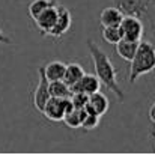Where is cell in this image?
Wrapping results in <instances>:
<instances>
[{
  "label": "cell",
  "instance_id": "obj_1",
  "mask_svg": "<svg viewBox=\"0 0 155 155\" xmlns=\"http://www.w3.org/2000/svg\"><path fill=\"white\" fill-rule=\"evenodd\" d=\"M87 48H89L92 62H94L95 75L98 77V80L101 81L103 86H105L110 92L114 94V97L117 98V101L122 103V101L125 100V95H124L122 89L119 87L117 72H116V68H114L113 62H111L110 57L105 54V51L101 50L92 39H87Z\"/></svg>",
  "mask_w": 155,
  "mask_h": 155
},
{
  "label": "cell",
  "instance_id": "obj_2",
  "mask_svg": "<svg viewBox=\"0 0 155 155\" xmlns=\"http://www.w3.org/2000/svg\"><path fill=\"white\" fill-rule=\"evenodd\" d=\"M124 15L136 17L143 23L146 41L155 44V0H113Z\"/></svg>",
  "mask_w": 155,
  "mask_h": 155
},
{
  "label": "cell",
  "instance_id": "obj_3",
  "mask_svg": "<svg viewBox=\"0 0 155 155\" xmlns=\"http://www.w3.org/2000/svg\"><path fill=\"white\" fill-rule=\"evenodd\" d=\"M155 71V44L151 41H140L137 51L130 62L128 81L134 84L140 77Z\"/></svg>",
  "mask_w": 155,
  "mask_h": 155
},
{
  "label": "cell",
  "instance_id": "obj_4",
  "mask_svg": "<svg viewBox=\"0 0 155 155\" xmlns=\"http://www.w3.org/2000/svg\"><path fill=\"white\" fill-rule=\"evenodd\" d=\"M72 108H74V105H72L69 98L62 100V98L50 97V100L45 103V107L42 110V114L47 119L53 120V122H60V120H63V116L69 110H72Z\"/></svg>",
  "mask_w": 155,
  "mask_h": 155
},
{
  "label": "cell",
  "instance_id": "obj_5",
  "mask_svg": "<svg viewBox=\"0 0 155 155\" xmlns=\"http://www.w3.org/2000/svg\"><path fill=\"white\" fill-rule=\"evenodd\" d=\"M120 32H122V38L124 39H130V41H137L140 42L142 38L145 36V27L143 23L136 18V17H130V15H124L120 24Z\"/></svg>",
  "mask_w": 155,
  "mask_h": 155
},
{
  "label": "cell",
  "instance_id": "obj_6",
  "mask_svg": "<svg viewBox=\"0 0 155 155\" xmlns=\"http://www.w3.org/2000/svg\"><path fill=\"white\" fill-rule=\"evenodd\" d=\"M38 74H39V81H38V86L36 89L33 91V97H32V101H33V107L42 113L45 103L50 100V91H48V84L50 81L47 80L45 74H44V68H39L38 69Z\"/></svg>",
  "mask_w": 155,
  "mask_h": 155
},
{
  "label": "cell",
  "instance_id": "obj_7",
  "mask_svg": "<svg viewBox=\"0 0 155 155\" xmlns=\"http://www.w3.org/2000/svg\"><path fill=\"white\" fill-rule=\"evenodd\" d=\"M57 15H59V3L47 8L44 12H41L35 18V24L39 29V32H41L42 36H48V32L51 30V27L56 24Z\"/></svg>",
  "mask_w": 155,
  "mask_h": 155
},
{
  "label": "cell",
  "instance_id": "obj_8",
  "mask_svg": "<svg viewBox=\"0 0 155 155\" xmlns=\"http://www.w3.org/2000/svg\"><path fill=\"white\" fill-rule=\"evenodd\" d=\"M71 23H72V18H71V12L68 8L59 5V15H57V20H56V24L51 27V30L48 32V36L51 38H62L63 35H66L71 29Z\"/></svg>",
  "mask_w": 155,
  "mask_h": 155
},
{
  "label": "cell",
  "instance_id": "obj_9",
  "mask_svg": "<svg viewBox=\"0 0 155 155\" xmlns=\"http://www.w3.org/2000/svg\"><path fill=\"white\" fill-rule=\"evenodd\" d=\"M101 86L103 84H101V81L98 80L97 75H94V74H84L81 77V80L71 87V94L72 92H84L87 95H92L95 92H100Z\"/></svg>",
  "mask_w": 155,
  "mask_h": 155
},
{
  "label": "cell",
  "instance_id": "obj_10",
  "mask_svg": "<svg viewBox=\"0 0 155 155\" xmlns=\"http://www.w3.org/2000/svg\"><path fill=\"white\" fill-rule=\"evenodd\" d=\"M84 108H86L87 113H94V114L103 116L108 110V98L101 92H95V94L89 95V101H87Z\"/></svg>",
  "mask_w": 155,
  "mask_h": 155
},
{
  "label": "cell",
  "instance_id": "obj_11",
  "mask_svg": "<svg viewBox=\"0 0 155 155\" xmlns=\"http://www.w3.org/2000/svg\"><path fill=\"white\" fill-rule=\"evenodd\" d=\"M124 18V14L120 12V9H117L116 6H110V8H104L100 14V23L101 27H108V26H119L120 21Z\"/></svg>",
  "mask_w": 155,
  "mask_h": 155
},
{
  "label": "cell",
  "instance_id": "obj_12",
  "mask_svg": "<svg viewBox=\"0 0 155 155\" xmlns=\"http://www.w3.org/2000/svg\"><path fill=\"white\" fill-rule=\"evenodd\" d=\"M42 68H44V74H45L47 80L48 81H56V80H63L66 63H63L60 60H53V62L47 63Z\"/></svg>",
  "mask_w": 155,
  "mask_h": 155
},
{
  "label": "cell",
  "instance_id": "obj_13",
  "mask_svg": "<svg viewBox=\"0 0 155 155\" xmlns=\"http://www.w3.org/2000/svg\"><path fill=\"white\" fill-rule=\"evenodd\" d=\"M137 47H139V42L137 41H130V39H120L117 44H116V53L127 62H131L134 54L137 51Z\"/></svg>",
  "mask_w": 155,
  "mask_h": 155
},
{
  "label": "cell",
  "instance_id": "obj_14",
  "mask_svg": "<svg viewBox=\"0 0 155 155\" xmlns=\"http://www.w3.org/2000/svg\"><path fill=\"white\" fill-rule=\"evenodd\" d=\"M86 72H84V69L78 65V63H69V65H66V69H65V75H63V81L69 86V89L74 86V84H77L80 80H81V77L84 75Z\"/></svg>",
  "mask_w": 155,
  "mask_h": 155
},
{
  "label": "cell",
  "instance_id": "obj_15",
  "mask_svg": "<svg viewBox=\"0 0 155 155\" xmlns=\"http://www.w3.org/2000/svg\"><path fill=\"white\" fill-rule=\"evenodd\" d=\"M86 114H87V111H86V108H72V110H69L65 116H63V122H65V125L66 127H69V128H80L81 127V122H83V119L86 117Z\"/></svg>",
  "mask_w": 155,
  "mask_h": 155
},
{
  "label": "cell",
  "instance_id": "obj_16",
  "mask_svg": "<svg viewBox=\"0 0 155 155\" xmlns=\"http://www.w3.org/2000/svg\"><path fill=\"white\" fill-rule=\"evenodd\" d=\"M48 91H50V97H54V98L66 100V98L71 97V89H69V86H68L63 80L50 81V84H48Z\"/></svg>",
  "mask_w": 155,
  "mask_h": 155
},
{
  "label": "cell",
  "instance_id": "obj_17",
  "mask_svg": "<svg viewBox=\"0 0 155 155\" xmlns=\"http://www.w3.org/2000/svg\"><path fill=\"white\" fill-rule=\"evenodd\" d=\"M57 3H59V0H33L29 5V15H30V18L35 20L47 8H50L53 5H57Z\"/></svg>",
  "mask_w": 155,
  "mask_h": 155
},
{
  "label": "cell",
  "instance_id": "obj_18",
  "mask_svg": "<svg viewBox=\"0 0 155 155\" xmlns=\"http://www.w3.org/2000/svg\"><path fill=\"white\" fill-rule=\"evenodd\" d=\"M101 36L105 42L116 45L120 39H122V32L119 26H108V27H103L101 29Z\"/></svg>",
  "mask_w": 155,
  "mask_h": 155
},
{
  "label": "cell",
  "instance_id": "obj_19",
  "mask_svg": "<svg viewBox=\"0 0 155 155\" xmlns=\"http://www.w3.org/2000/svg\"><path fill=\"white\" fill-rule=\"evenodd\" d=\"M100 120H101V116L94 114V113H87V114H86V117L83 119V122H81V127H80V128H83L84 131H94L95 128H98Z\"/></svg>",
  "mask_w": 155,
  "mask_h": 155
},
{
  "label": "cell",
  "instance_id": "obj_20",
  "mask_svg": "<svg viewBox=\"0 0 155 155\" xmlns=\"http://www.w3.org/2000/svg\"><path fill=\"white\" fill-rule=\"evenodd\" d=\"M69 100L75 108H84L87 101H89V95L84 94V92H72Z\"/></svg>",
  "mask_w": 155,
  "mask_h": 155
},
{
  "label": "cell",
  "instance_id": "obj_21",
  "mask_svg": "<svg viewBox=\"0 0 155 155\" xmlns=\"http://www.w3.org/2000/svg\"><path fill=\"white\" fill-rule=\"evenodd\" d=\"M0 44H11V39L5 35V32L0 29Z\"/></svg>",
  "mask_w": 155,
  "mask_h": 155
},
{
  "label": "cell",
  "instance_id": "obj_22",
  "mask_svg": "<svg viewBox=\"0 0 155 155\" xmlns=\"http://www.w3.org/2000/svg\"><path fill=\"white\" fill-rule=\"evenodd\" d=\"M149 119L155 124V103L152 104V105H151V108H149Z\"/></svg>",
  "mask_w": 155,
  "mask_h": 155
},
{
  "label": "cell",
  "instance_id": "obj_23",
  "mask_svg": "<svg viewBox=\"0 0 155 155\" xmlns=\"http://www.w3.org/2000/svg\"><path fill=\"white\" fill-rule=\"evenodd\" d=\"M154 149H155V142H154Z\"/></svg>",
  "mask_w": 155,
  "mask_h": 155
},
{
  "label": "cell",
  "instance_id": "obj_24",
  "mask_svg": "<svg viewBox=\"0 0 155 155\" xmlns=\"http://www.w3.org/2000/svg\"><path fill=\"white\" fill-rule=\"evenodd\" d=\"M154 136H155V128H154Z\"/></svg>",
  "mask_w": 155,
  "mask_h": 155
}]
</instances>
